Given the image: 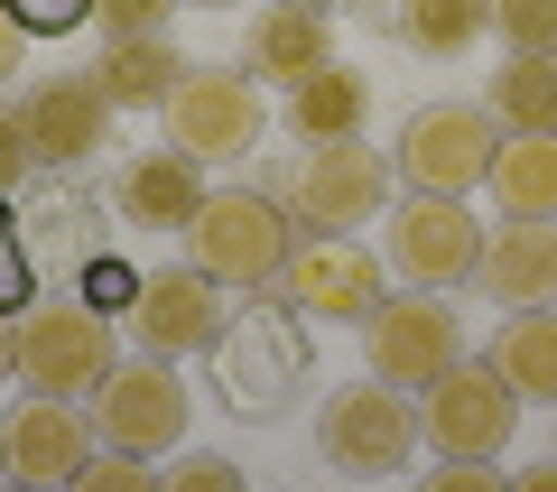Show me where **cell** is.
I'll return each instance as SVG.
<instances>
[{
  "instance_id": "1",
  "label": "cell",
  "mask_w": 557,
  "mask_h": 492,
  "mask_svg": "<svg viewBox=\"0 0 557 492\" xmlns=\"http://www.w3.org/2000/svg\"><path fill=\"white\" fill-rule=\"evenodd\" d=\"M298 251V214L288 196H260V186H205L196 223H186V260H196L214 288H278Z\"/></svg>"
},
{
  "instance_id": "2",
  "label": "cell",
  "mask_w": 557,
  "mask_h": 492,
  "mask_svg": "<svg viewBox=\"0 0 557 492\" xmlns=\"http://www.w3.org/2000/svg\"><path fill=\"white\" fill-rule=\"evenodd\" d=\"M428 446V418L409 409V391L399 381H344L335 399L317 409V455L335 473H354V483H381V473H409V455Z\"/></svg>"
},
{
  "instance_id": "3",
  "label": "cell",
  "mask_w": 557,
  "mask_h": 492,
  "mask_svg": "<svg viewBox=\"0 0 557 492\" xmlns=\"http://www.w3.org/2000/svg\"><path fill=\"white\" fill-rule=\"evenodd\" d=\"M493 149H502L493 102H418V112L399 121L391 168L418 196H474V186L493 177Z\"/></svg>"
},
{
  "instance_id": "4",
  "label": "cell",
  "mask_w": 557,
  "mask_h": 492,
  "mask_svg": "<svg viewBox=\"0 0 557 492\" xmlns=\"http://www.w3.org/2000/svg\"><path fill=\"white\" fill-rule=\"evenodd\" d=\"M112 362H121L112 354V316L94 297H38V307H20V381L28 391L94 399Z\"/></svg>"
},
{
  "instance_id": "5",
  "label": "cell",
  "mask_w": 557,
  "mask_h": 492,
  "mask_svg": "<svg viewBox=\"0 0 557 492\" xmlns=\"http://www.w3.org/2000/svg\"><path fill=\"white\" fill-rule=\"evenodd\" d=\"M456 354H465V316L446 288H391L362 316V362L381 381H399V391H428Z\"/></svg>"
},
{
  "instance_id": "6",
  "label": "cell",
  "mask_w": 557,
  "mask_h": 492,
  "mask_svg": "<svg viewBox=\"0 0 557 492\" xmlns=\"http://www.w3.org/2000/svg\"><path fill=\"white\" fill-rule=\"evenodd\" d=\"M159 121H168V139L177 149H196L205 168H233V158H251L260 149V75L251 65H186V84L159 102Z\"/></svg>"
},
{
  "instance_id": "7",
  "label": "cell",
  "mask_w": 557,
  "mask_h": 492,
  "mask_svg": "<svg viewBox=\"0 0 557 492\" xmlns=\"http://www.w3.org/2000/svg\"><path fill=\"white\" fill-rule=\"evenodd\" d=\"M391 177L399 168L372 139H307L298 177H288V214H298V233H354L391 205Z\"/></svg>"
},
{
  "instance_id": "8",
  "label": "cell",
  "mask_w": 557,
  "mask_h": 492,
  "mask_svg": "<svg viewBox=\"0 0 557 492\" xmlns=\"http://www.w3.org/2000/svg\"><path fill=\"white\" fill-rule=\"evenodd\" d=\"M94 409V428H102V446H131V455H168V446H186V381H177V362L168 354H131V362H112L102 372V391L84 399Z\"/></svg>"
},
{
  "instance_id": "9",
  "label": "cell",
  "mask_w": 557,
  "mask_h": 492,
  "mask_svg": "<svg viewBox=\"0 0 557 492\" xmlns=\"http://www.w3.org/2000/svg\"><path fill=\"white\" fill-rule=\"evenodd\" d=\"M381 260H391V279H409V288H465L483 260V223L465 196H418L391 205V233H381Z\"/></svg>"
},
{
  "instance_id": "10",
  "label": "cell",
  "mask_w": 557,
  "mask_h": 492,
  "mask_svg": "<svg viewBox=\"0 0 557 492\" xmlns=\"http://www.w3.org/2000/svg\"><path fill=\"white\" fill-rule=\"evenodd\" d=\"M520 409H530V399L474 354H456L428 391H418V418H428V446L437 455H502L511 428H520Z\"/></svg>"
},
{
  "instance_id": "11",
  "label": "cell",
  "mask_w": 557,
  "mask_h": 492,
  "mask_svg": "<svg viewBox=\"0 0 557 492\" xmlns=\"http://www.w3.org/2000/svg\"><path fill=\"white\" fill-rule=\"evenodd\" d=\"M278 288H288V307H298V316L362 325V316L391 297V260L362 251L354 233H298V251H288V270H278Z\"/></svg>"
},
{
  "instance_id": "12",
  "label": "cell",
  "mask_w": 557,
  "mask_h": 492,
  "mask_svg": "<svg viewBox=\"0 0 557 492\" xmlns=\"http://www.w3.org/2000/svg\"><path fill=\"white\" fill-rule=\"evenodd\" d=\"M121 325H131L139 354H205V344H223V288L186 260V270H139V297L121 307Z\"/></svg>"
},
{
  "instance_id": "13",
  "label": "cell",
  "mask_w": 557,
  "mask_h": 492,
  "mask_svg": "<svg viewBox=\"0 0 557 492\" xmlns=\"http://www.w3.org/2000/svg\"><path fill=\"white\" fill-rule=\"evenodd\" d=\"M102 428L94 409H75V399L57 391H28L20 409L0 418V455H10V483H75L84 465H94Z\"/></svg>"
},
{
  "instance_id": "14",
  "label": "cell",
  "mask_w": 557,
  "mask_h": 492,
  "mask_svg": "<svg viewBox=\"0 0 557 492\" xmlns=\"http://www.w3.org/2000/svg\"><path fill=\"white\" fill-rule=\"evenodd\" d=\"M20 112H28V139H38V168H84L112 139V94H102L94 65L84 75H38L20 94Z\"/></svg>"
},
{
  "instance_id": "15",
  "label": "cell",
  "mask_w": 557,
  "mask_h": 492,
  "mask_svg": "<svg viewBox=\"0 0 557 492\" xmlns=\"http://www.w3.org/2000/svg\"><path fill=\"white\" fill-rule=\"evenodd\" d=\"M474 279L502 307H557V214H502V233H483Z\"/></svg>"
},
{
  "instance_id": "16",
  "label": "cell",
  "mask_w": 557,
  "mask_h": 492,
  "mask_svg": "<svg viewBox=\"0 0 557 492\" xmlns=\"http://www.w3.org/2000/svg\"><path fill=\"white\" fill-rule=\"evenodd\" d=\"M121 214L139 223V233H186L205 205V158L177 149V139H159V149H139L131 168H121Z\"/></svg>"
},
{
  "instance_id": "17",
  "label": "cell",
  "mask_w": 557,
  "mask_h": 492,
  "mask_svg": "<svg viewBox=\"0 0 557 492\" xmlns=\"http://www.w3.org/2000/svg\"><path fill=\"white\" fill-rule=\"evenodd\" d=\"M278 121H288L298 139H362V121H372V75H362V65H335V57H325L317 75L288 84Z\"/></svg>"
},
{
  "instance_id": "18",
  "label": "cell",
  "mask_w": 557,
  "mask_h": 492,
  "mask_svg": "<svg viewBox=\"0 0 557 492\" xmlns=\"http://www.w3.org/2000/svg\"><path fill=\"white\" fill-rule=\"evenodd\" d=\"M94 75L112 94V112H159L186 84V47H168V28H149V38H102Z\"/></svg>"
},
{
  "instance_id": "19",
  "label": "cell",
  "mask_w": 557,
  "mask_h": 492,
  "mask_svg": "<svg viewBox=\"0 0 557 492\" xmlns=\"http://www.w3.org/2000/svg\"><path fill=\"white\" fill-rule=\"evenodd\" d=\"M242 57H251V75H260V84H298V75H317V65L335 57V28H325V10L278 0V10H260V20H251Z\"/></svg>"
},
{
  "instance_id": "20",
  "label": "cell",
  "mask_w": 557,
  "mask_h": 492,
  "mask_svg": "<svg viewBox=\"0 0 557 492\" xmlns=\"http://www.w3.org/2000/svg\"><path fill=\"white\" fill-rule=\"evenodd\" d=\"M493 372L511 381L520 399L557 409V307H511L493 335Z\"/></svg>"
},
{
  "instance_id": "21",
  "label": "cell",
  "mask_w": 557,
  "mask_h": 492,
  "mask_svg": "<svg viewBox=\"0 0 557 492\" xmlns=\"http://www.w3.org/2000/svg\"><path fill=\"white\" fill-rule=\"evenodd\" d=\"M502 131H557V47H511L483 84Z\"/></svg>"
},
{
  "instance_id": "22",
  "label": "cell",
  "mask_w": 557,
  "mask_h": 492,
  "mask_svg": "<svg viewBox=\"0 0 557 492\" xmlns=\"http://www.w3.org/2000/svg\"><path fill=\"white\" fill-rule=\"evenodd\" d=\"M483 186L502 214H557V131H502Z\"/></svg>"
},
{
  "instance_id": "23",
  "label": "cell",
  "mask_w": 557,
  "mask_h": 492,
  "mask_svg": "<svg viewBox=\"0 0 557 492\" xmlns=\"http://www.w3.org/2000/svg\"><path fill=\"white\" fill-rule=\"evenodd\" d=\"M223 354H233V391L242 399H270V391L298 381V344H288V325H270V316L223 325Z\"/></svg>"
},
{
  "instance_id": "24",
  "label": "cell",
  "mask_w": 557,
  "mask_h": 492,
  "mask_svg": "<svg viewBox=\"0 0 557 492\" xmlns=\"http://www.w3.org/2000/svg\"><path fill=\"white\" fill-rule=\"evenodd\" d=\"M493 28V0H399V38L418 57H465Z\"/></svg>"
},
{
  "instance_id": "25",
  "label": "cell",
  "mask_w": 557,
  "mask_h": 492,
  "mask_svg": "<svg viewBox=\"0 0 557 492\" xmlns=\"http://www.w3.org/2000/svg\"><path fill=\"white\" fill-rule=\"evenodd\" d=\"M159 483V455H131V446H94V465L75 473V492H149Z\"/></svg>"
},
{
  "instance_id": "26",
  "label": "cell",
  "mask_w": 557,
  "mask_h": 492,
  "mask_svg": "<svg viewBox=\"0 0 557 492\" xmlns=\"http://www.w3.org/2000/svg\"><path fill=\"white\" fill-rule=\"evenodd\" d=\"M502 47H557V0H493Z\"/></svg>"
},
{
  "instance_id": "27",
  "label": "cell",
  "mask_w": 557,
  "mask_h": 492,
  "mask_svg": "<svg viewBox=\"0 0 557 492\" xmlns=\"http://www.w3.org/2000/svg\"><path fill=\"white\" fill-rule=\"evenodd\" d=\"M186 0H94V28L102 38H149V28H168Z\"/></svg>"
},
{
  "instance_id": "28",
  "label": "cell",
  "mask_w": 557,
  "mask_h": 492,
  "mask_svg": "<svg viewBox=\"0 0 557 492\" xmlns=\"http://www.w3.org/2000/svg\"><path fill=\"white\" fill-rule=\"evenodd\" d=\"M38 177V139H28V112L20 102H0V196L10 186H28Z\"/></svg>"
},
{
  "instance_id": "29",
  "label": "cell",
  "mask_w": 557,
  "mask_h": 492,
  "mask_svg": "<svg viewBox=\"0 0 557 492\" xmlns=\"http://www.w3.org/2000/svg\"><path fill=\"white\" fill-rule=\"evenodd\" d=\"M28 297H38V279H28V251H20V223H10V196H0V307L20 316Z\"/></svg>"
},
{
  "instance_id": "30",
  "label": "cell",
  "mask_w": 557,
  "mask_h": 492,
  "mask_svg": "<svg viewBox=\"0 0 557 492\" xmlns=\"http://www.w3.org/2000/svg\"><path fill=\"white\" fill-rule=\"evenodd\" d=\"M437 492H502V455H437Z\"/></svg>"
},
{
  "instance_id": "31",
  "label": "cell",
  "mask_w": 557,
  "mask_h": 492,
  "mask_svg": "<svg viewBox=\"0 0 557 492\" xmlns=\"http://www.w3.org/2000/svg\"><path fill=\"white\" fill-rule=\"evenodd\" d=\"M10 10H20V28H28V38H65V28H84V20H94V0H10Z\"/></svg>"
},
{
  "instance_id": "32",
  "label": "cell",
  "mask_w": 557,
  "mask_h": 492,
  "mask_svg": "<svg viewBox=\"0 0 557 492\" xmlns=\"http://www.w3.org/2000/svg\"><path fill=\"white\" fill-rule=\"evenodd\" d=\"M84 297H94V307H131L139 270H131V260H94V270H84Z\"/></svg>"
},
{
  "instance_id": "33",
  "label": "cell",
  "mask_w": 557,
  "mask_h": 492,
  "mask_svg": "<svg viewBox=\"0 0 557 492\" xmlns=\"http://www.w3.org/2000/svg\"><path fill=\"white\" fill-rule=\"evenodd\" d=\"M186 483H196V492H233L242 465H233V455H186V465H177V492H186Z\"/></svg>"
},
{
  "instance_id": "34",
  "label": "cell",
  "mask_w": 557,
  "mask_h": 492,
  "mask_svg": "<svg viewBox=\"0 0 557 492\" xmlns=\"http://www.w3.org/2000/svg\"><path fill=\"white\" fill-rule=\"evenodd\" d=\"M20 57H28V28H20V10H10V0H0V84L20 75Z\"/></svg>"
},
{
  "instance_id": "35",
  "label": "cell",
  "mask_w": 557,
  "mask_h": 492,
  "mask_svg": "<svg viewBox=\"0 0 557 492\" xmlns=\"http://www.w3.org/2000/svg\"><path fill=\"white\" fill-rule=\"evenodd\" d=\"M10 381H20V316L0 307V391H10Z\"/></svg>"
},
{
  "instance_id": "36",
  "label": "cell",
  "mask_w": 557,
  "mask_h": 492,
  "mask_svg": "<svg viewBox=\"0 0 557 492\" xmlns=\"http://www.w3.org/2000/svg\"><path fill=\"white\" fill-rule=\"evenodd\" d=\"M520 492H557V455H548V465H530V473H520Z\"/></svg>"
},
{
  "instance_id": "37",
  "label": "cell",
  "mask_w": 557,
  "mask_h": 492,
  "mask_svg": "<svg viewBox=\"0 0 557 492\" xmlns=\"http://www.w3.org/2000/svg\"><path fill=\"white\" fill-rule=\"evenodd\" d=\"M186 10H242V0H186Z\"/></svg>"
},
{
  "instance_id": "38",
  "label": "cell",
  "mask_w": 557,
  "mask_h": 492,
  "mask_svg": "<svg viewBox=\"0 0 557 492\" xmlns=\"http://www.w3.org/2000/svg\"><path fill=\"white\" fill-rule=\"evenodd\" d=\"M298 10H335V0H298Z\"/></svg>"
},
{
  "instance_id": "39",
  "label": "cell",
  "mask_w": 557,
  "mask_h": 492,
  "mask_svg": "<svg viewBox=\"0 0 557 492\" xmlns=\"http://www.w3.org/2000/svg\"><path fill=\"white\" fill-rule=\"evenodd\" d=\"M0 473H10V455H0Z\"/></svg>"
}]
</instances>
